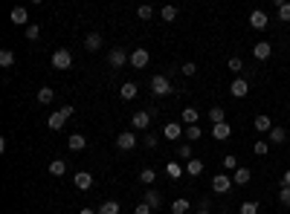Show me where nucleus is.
<instances>
[{"mask_svg":"<svg viewBox=\"0 0 290 214\" xmlns=\"http://www.w3.org/2000/svg\"><path fill=\"white\" fill-rule=\"evenodd\" d=\"M139 183H142V185H154V183H157V171L142 168V171H139Z\"/></svg>","mask_w":290,"mask_h":214,"instance_id":"nucleus-26","label":"nucleus"},{"mask_svg":"<svg viewBox=\"0 0 290 214\" xmlns=\"http://www.w3.org/2000/svg\"><path fill=\"white\" fill-rule=\"evenodd\" d=\"M267 23H270L267 12H261V9H253V12H250V26H253V29L261 32V29H267Z\"/></svg>","mask_w":290,"mask_h":214,"instance_id":"nucleus-5","label":"nucleus"},{"mask_svg":"<svg viewBox=\"0 0 290 214\" xmlns=\"http://www.w3.org/2000/svg\"><path fill=\"white\" fill-rule=\"evenodd\" d=\"M125 61H128V55H125V49H110V52H107V64H110L113 70H119V67H125Z\"/></svg>","mask_w":290,"mask_h":214,"instance_id":"nucleus-10","label":"nucleus"},{"mask_svg":"<svg viewBox=\"0 0 290 214\" xmlns=\"http://www.w3.org/2000/svg\"><path fill=\"white\" fill-rule=\"evenodd\" d=\"M253 55H256L259 61H267V58L273 55V43H267V41H259V43L253 46Z\"/></svg>","mask_w":290,"mask_h":214,"instance_id":"nucleus-9","label":"nucleus"},{"mask_svg":"<svg viewBox=\"0 0 290 214\" xmlns=\"http://www.w3.org/2000/svg\"><path fill=\"white\" fill-rule=\"evenodd\" d=\"M137 14H139V20H151V17H154V9H151V6H139Z\"/></svg>","mask_w":290,"mask_h":214,"instance_id":"nucleus-39","label":"nucleus"},{"mask_svg":"<svg viewBox=\"0 0 290 214\" xmlns=\"http://www.w3.org/2000/svg\"><path fill=\"white\" fill-rule=\"evenodd\" d=\"M279 203H282V206H290V188H282V191H279Z\"/></svg>","mask_w":290,"mask_h":214,"instance_id":"nucleus-45","label":"nucleus"},{"mask_svg":"<svg viewBox=\"0 0 290 214\" xmlns=\"http://www.w3.org/2000/svg\"><path fill=\"white\" fill-rule=\"evenodd\" d=\"M227 67H229V72H241V70H244V61H241V58H229Z\"/></svg>","mask_w":290,"mask_h":214,"instance_id":"nucleus-42","label":"nucleus"},{"mask_svg":"<svg viewBox=\"0 0 290 214\" xmlns=\"http://www.w3.org/2000/svg\"><path fill=\"white\" fill-rule=\"evenodd\" d=\"M84 49H87V52H96V49H102V35H99V32H90V35L84 38Z\"/></svg>","mask_w":290,"mask_h":214,"instance_id":"nucleus-14","label":"nucleus"},{"mask_svg":"<svg viewBox=\"0 0 290 214\" xmlns=\"http://www.w3.org/2000/svg\"><path fill=\"white\" fill-rule=\"evenodd\" d=\"M189 209H192V206H189V200H186V197H180V200H174V203H171V214H186Z\"/></svg>","mask_w":290,"mask_h":214,"instance_id":"nucleus-27","label":"nucleus"},{"mask_svg":"<svg viewBox=\"0 0 290 214\" xmlns=\"http://www.w3.org/2000/svg\"><path fill=\"white\" fill-rule=\"evenodd\" d=\"M276 9H279V20H285V23H288V20H290V3H279Z\"/></svg>","mask_w":290,"mask_h":214,"instance_id":"nucleus-41","label":"nucleus"},{"mask_svg":"<svg viewBox=\"0 0 290 214\" xmlns=\"http://www.w3.org/2000/svg\"><path fill=\"white\" fill-rule=\"evenodd\" d=\"M232 188H235V183H232L229 174H218V177L212 180V191H215V194H229Z\"/></svg>","mask_w":290,"mask_h":214,"instance_id":"nucleus-4","label":"nucleus"},{"mask_svg":"<svg viewBox=\"0 0 290 214\" xmlns=\"http://www.w3.org/2000/svg\"><path fill=\"white\" fill-rule=\"evenodd\" d=\"M180 72H183V75H195V72H198V64H192V61H186V64L180 67Z\"/></svg>","mask_w":290,"mask_h":214,"instance_id":"nucleus-43","label":"nucleus"},{"mask_svg":"<svg viewBox=\"0 0 290 214\" xmlns=\"http://www.w3.org/2000/svg\"><path fill=\"white\" fill-rule=\"evenodd\" d=\"M73 183H76L78 191H90V188H93V177H90L87 171H78V174L73 177Z\"/></svg>","mask_w":290,"mask_h":214,"instance_id":"nucleus-13","label":"nucleus"},{"mask_svg":"<svg viewBox=\"0 0 290 214\" xmlns=\"http://www.w3.org/2000/svg\"><path fill=\"white\" fill-rule=\"evenodd\" d=\"M116 148H119V151H134V148H137V136H134V130L119 133V136H116Z\"/></svg>","mask_w":290,"mask_h":214,"instance_id":"nucleus-7","label":"nucleus"},{"mask_svg":"<svg viewBox=\"0 0 290 214\" xmlns=\"http://www.w3.org/2000/svg\"><path fill=\"white\" fill-rule=\"evenodd\" d=\"M250 177H253V171H250V168H244V165H238V171L232 174V183H235V185H247V183H250Z\"/></svg>","mask_w":290,"mask_h":214,"instance_id":"nucleus-17","label":"nucleus"},{"mask_svg":"<svg viewBox=\"0 0 290 214\" xmlns=\"http://www.w3.org/2000/svg\"><path fill=\"white\" fill-rule=\"evenodd\" d=\"M145 203H148L151 209H160V206H163V194H160L157 188H148V191H145Z\"/></svg>","mask_w":290,"mask_h":214,"instance_id":"nucleus-21","label":"nucleus"},{"mask_svg":"<svg viewBox=\"0 0 290 214\" xmlns=\"http://www.w3.org/2000/svg\"><path fill=\"white\" fill-rule=\"evenodd\" d=\"M131 125H134V130H145V128L151 125V113H145V110L134 113V116H131Z\"/></svg>","mask_w":290,"mask_h":214,"instance_id":"nucleus-11","label":"nucleus"},{"mask_svg":"<svg viewBox=\"0 0 290 214\" xmlns=\"http://www.w3.org/2000/svg\"><path fill=\"white\" fill-rule=\"evenodd\" d=\"M198 119H200V113H198L195 107H186V110L180 113V122H183L186 128H192V125H198Z\"/></svg>","mask_w":290,"mask_h":214,"instance_id":"nucleus-15","label":"nucleus"},{"mask_svg":"<svg viewBox=\"0 0 290 214\" xmlns=\"http://www.w3.org/2000/svg\"><path fill=\"white\" fill-rule=\"evenodd\" d=\"M142 142H145V148H157V136H154V133H148Z\"/></svg>","mask_w":290,"mask_h":214,"instance_id":"nucleus-46","label":"nucleus"},{"mask_svg":"<svg viewBox=\"0 0 290 214\" xmlns=\"http://www.w3.org/2000/svg\"><path fill=\"white\" fill-rule=\"evenodd\" d=\"M26 38H29V41H38V38H41V26H38V23H29V26H26Z\"/></svg>","mask_w":290,"mask_h":214,"instance_id":"nucleus-37","label":"nucleus"},{"mask_svg":"<svg viewBox=\"0 0 290 214\" xmlns=\"http://www.w3.org/2000/svg\"><path fill=\"white\" fill-rule=\"evenodd\" d=\"M285 139H288V130H285L282 125H273V130H270V142H273V145H285Z\"/></svg>","mask_w":290,"mask_h":214,"instance_id":"nucleus-20","label":"nucleus"},{"mask_svg":"<svg viewBox=\"0 0 290 214\" xmlns=\"http://www.w3.org/2000/svg\"><path fill=\"white\" fill-rule=\"evenodd\" d=\"M177 157L189 162V159H192V145H189V142H183V145H177Z\"/></svg>","mask_w":290,"mask_h":214,"instance_id":"nucleus-35","label":"nucleus"},{"mask_svg":"<svg viewBox=\"0 0 290 214\" xmlns=\"http://www.w3.org/2000/svg\"><path fill=\"white\" fill-rule=\"evenodd\" d=\"M212 136H215V139H229V136H232V128H229V122L212 125Z\"/></svg>","mask_w":290,"mask_h":214,"instance_id":"nucleus-16","label":"nucleus"},{"mask_svg":"<svg viewBox=\"0 0 290 214\" xmlns=\"http://www.w3.org/2000/svg\"><path fill=\"white\" fill-rule=\"evenodd\" d=\"M186 174L189 177H200L203 174V159H189L186 162Z\"/></svg>","mask_w":290,"mask_h":214,"instance_id":"nucleus-23","label":"nucleus"},{"mask_svg":"<svg viewBox=\"0 0 290 214\" xmlns=\"http://www.w3.org/2000/svg\"><path fill=\"white\" fill-rule=\"evenodd\" d=\"M253 125H256L259 133H270V130H273V119H270V116H256Z\"/></svg>","mask_w":290,"mask_h":214,"instance_id":"nucleus-19","label":"nucleus"},{"mask_svg":"<svg viewBox=\"0 0 290 214\" xmlns=\"http://www.w3.org/2000/svg\"><path fill=\"white\" fill-rule=\"evenodd\" d=\"M49 174H52V177H64V174H67V162H64V159H52V162H49Z\"/></svg>","mask_w":290,"mask_h":214,"instance_id":"nucleus-25","label":"nucleus"},{"mask_svg":"<svg viewBox=\"0 0 290 214\" xmlns=\"http://www.w3.org/2000/svg\"><path fill=\"white\" fill-rule=\"evenodd\" d=\"M151 212H154V209H151V206H148L145 200H142V203H139V206L134 209V214H151Z\"/></svg>","mask_w":290,"mask_h":214,"instance_id":"nucleus-44","label":"nucleus"},{"mask_svg":"<svg viewBox=\"0 0 290 214\" xmlns=\"http://www.w3.org/2000/svg\"><path fill=\"white\" fill-rule=\"evenodd\" d=\"M282 188H290V171H285V177H282Z\"/></svg>","mask_w":290,"mask_h":214,"instance_id":"nucleus-47","label":"nucleus"},{"mask_svg":"<svg viewBox=\"0 0 290 214\" xmlns=\"http://www.w3.org/2000/svg\"><path fill=\"white\" fill-rule=\"evenodd\" d=\"M70 116H73V104H64L61 110H55V113H49V119H46V125H49V130H61L67 122H70Z\"/></svg>","mask_w":290,"mask_h":214,"instance_id":"nucleus-1","label":"nucleus"},{"mask_svg":"<svg viewBox=\"0 0 290 214\" xmlns=\"http://www.w3.org/2000/svg\"><path fill=\"white\" fill-rule=\"evenodd\" d=\"M96 214H119V203H116V200H107V203L99 206V212Z\"/></svg>","mask_w":290,"mask_h":214,"instance_id":"nucleus-29","label":"nucleus"},{"mask_svg":"<svg viewBox=\"0 0 290 214\" xmlns=\"http://www.w3.org/2000/svg\"><path fill=\"white\" fill-rule=\"evenodd\" d=\"M67 145H70V151H84V148H87V139H84L81 133H73V136L67 139Z\"/></svg>","mask_w":290,"mask_h":214,"instance_id":"nucleus-22","label":"nucleus"},{"mask_svg":"<svg viewBox=\"0 0 290 214\" xmlns=\"http://www.w3.org/2000/svg\"><path fill=\"white\" fill-rule=\"evenodd\" d=\"M0 67H15V52H12V49H3V52H0Z\"/></svg>","mask_w":290,"mask_h":214,"instance_id":"nucleus-33","label":"nucleus"},{"mask_svg":"<svg viewBox=\"0 0 290 214\" xmlns=\"http://www.w3.org/2000/svg\"><path fill=\"white\" fill-rule=\"evenodd\" d=\"M52 99H55L52 87H41V90H38V104H49Z\"/></svg>","mask_w":290,"mask_h":214,"instance_id":"nucleus-28","label":"nucleus"},{"mask_svg":"<svg viewBox=\"0 0 290 214\" xmlns=\"http://www.w3.org/2000/svg\"><path fill=\"white\" fill-rule=\"evenodd\" d=\"M229 93H232L235 99H244V96L250 93V81H247V78H235V81L229 84Z\"/></svg>","mask_w":290,"mask_h":214,"instance_id":"nucleus-8","label":"nucleus"},{"mask_svg":"<svg viewBox=\"0 0 290 214\" xmlns=\"http://www.w3.org/2000/svg\"><path fill=\"white\" fill-rule=\"evenodd\" d=\"M166 174H168L171 180H180V174H183V168H180L177 162H168V165H166Z\"/></svg>","mask_w":290,"mask_h":214,"instance_id":"nucleus-36","label":"nucleus"},{"mask_svg":"<svg viewBox=\"0 0 290 214\" xmlns=\"http://www.w3.org/2000/svg\"><path fill=\"white\" fill-rule=\"evenodd\" d=\"M253 151H256V154H259V157H264V154H267V151H270V142H264V139H259V142H256V145H253Z\"/></svg>","mask_w":290,"mask_h":214,"instance_id":"nucleus-40","label":"nucleus"},{"mask_svg":"<svg viewBox=\"0 0 290 214\" xmlns=\"http://www.w3.org/2000/svg\"><path fill=\"white\" fill-rule=\"evenodd\" d=\"M128 61H131V67H137V70H142V67H148V61H151V55H148V49H134V52L128 55Z\"/></svg>","mask_w":290,"mask_h":214,"instance_id":"nucleus-6","label":"nucleus"},{"mask_svg":"<svg viewBox=\"0 0 290 214\" xmlns=\"http://www.w3.org/2000/svg\"><path fill=\"white\" fill-rule=\"evenodd\" d=\"M137 93H139V90H137V84H134V81H128V84H122V90H119V96H122L125 101H131V99H137Z\"/></svg>","mask_w":290,"mask_h":214,"instance_id":"nucleus-24","label":"nucleus"},{"mask_svg":"<svg viewBox=\"0 0 290 214\" xmlns=\"http://www.w3.org/2000/svg\"><path fill=\"white\" fill-rule=\"evenodd\" d=\"M160 17H163L166 23H171V20H177V6H163V12H160Z\"/></svg>","mask_w":290,"mask_h":214,"instance_id":"nucleus-30","label":"nucleus"},{"mask_svg":"<svg viewBox=\"0 0 290 214\" xmlns=\"http://www.w3.org/2000/svg\"><path fill=\"white\" fill-rule=\"evenodd\" d=\"M200 136H203V130H200L198 125H192V128H186V139H189V142H198Z\"/></svg>","mask_w":290,"mask_h":214,"instance_id":"nucleus-34","label":"nucleus"},{"mask_svg":"<svg viewBox=\"0 0 290 214\" xmlns=\"http://www.w3.org/2000/svg\"><path fill=\"white\" fill-rule=\"evenodd\" d=\"M9 17H12V23H17V26H23V23H29V14H26V9H23V6H15Z\"/></svg>","mask_w":290,"mask_h":214,"instance_id":"nucleus-18","label":"nucleus"},{"mask_svg":"<svg viewBox=\"0 0 290 214\" xmlns=\"http://www.w3.org/2000/svg\"><path fill=\"white\" fill-rule=\"evenodd\" d=\"M151 93H154L157 99L168 96V93H171V81H168L166 75H154V78H151Z\"/></svg>","mask_w":290,"mask_h":214,"instance_id":"nucleus-3","label":"nucleus"},{"mask_svg":"<svg viewBox=\"0 0 290 214\" xmlns=\"http://www.w3.org/2000/svg\"><path fill=\"white\" fill-rule=\"evenodd\" d=\"M163 136H166V139H183L186 130L180 128V122H168V125L163 128Z\"/></svg>","mask_w":290,"mask_h":214,"instance_id":"nucleus-12","label":"nucleus"},{"mask_svg":"<svg viewBox=\"0 0 290 214\" xmlns=\"http://www.w3.org/2000/svg\"><path fill=\"white\" fill-rule=\"evenodd\" d=\"M78 214H96V212H93V209H81Z\"/></svg>","mask_w":290,"mask_h":214,"instance_id":"nucleus-48","label":"nucleus"},{"mask_svg":"<svg viewBox=\"0 0 290 214\" xmlns=\"http://www.w3.org/2000/svg\"><path fill=\"white\" fill-rule=\"evenodd\" d=\"M259 203L256 200H247V203H241V209H238V214H259Z\"/></svg>","mask_w":290,"mask_h":214,"instance_id":"nucleus-32","label":"nucleus"},{"mask_svg":"<svg viewBox=\"0 0 290 214\" xmlns=\"http://www.w3.org/2000/svg\"><path fill=\"white\" fill-rule=\"evenodd\" d=\"M70 67H73L70 49H55L52 52V70H70Z\"/></svg>","mask_w":290,"mask_h":214,"instance_id":"nucleus-2","label":"nucleus"},{"mask_svg":"<svg viewBox=\"0 0 290 214\" xmlns=\"http://www.w3.org/2000/svg\"><path fill=\"white\" fill-rule=\"evenodd\" d=\"M224 168H227V171H232V174H235V171H238V159H235V157H232V154H227V157H224Z\"/></svg>","mask_w":290,"mask_h":214,"instance_id":"nucleus-38","label":"nucleus"},{"mask_svg":"<svg viewBox=\"0 0 290 214\" xmlns=\"http://www.w3.org/2000/svg\"><path fill=\"white\" fill-rule=\"evenodd\" d=\"M195 214H212V212H209V209H200V212H195Z\"/></svg>","mask_w":290,"mask_h":214,"instance_id":"nucleus-49","label":"nucleus"},{"mask_svg":"<svg viewBox=\"0 0 290 214\" xmlns=\"http://www.w3.org/2000/svg\"><path fill=\"white\" fill-rule=\"evenodd\" d=\"M209 122H212V125H221V122H227V113H224L221 107H212V110H209Z\"/></svg>","mask_w":290,"mask_h":214,"instance_id":"nucleus-31","label":"nucleus"}]
</instances>
